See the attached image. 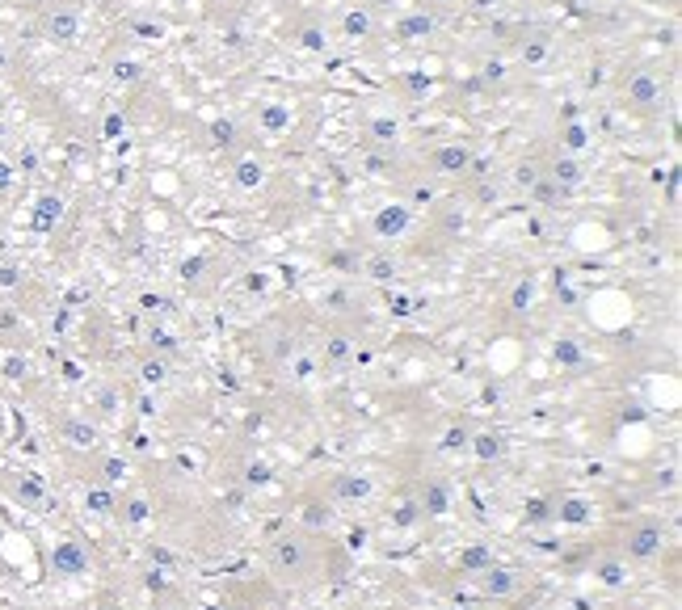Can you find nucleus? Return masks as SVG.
<instances>
[{"instance_id": "obj_4", "label": "nucleus", "mask_w": 682, "mask_h": 610, "mask_svg": "<svg viewBox=\"0 0 682 610\" xmlns=\"http://www.w3.org/2000/svg\"><path fill=\"white\" fill-rule=\"evenodd\" d=\"M657 552H661V526H640V531H632V539H628V556L649 560V556H657Z\"/></svg>"}, {"instance_id": "obj_19", "label": "nucleus", "mask_w": 682, "mask_h": 610, "mask_svg": "<svg viewBox=\"0 0 682 610\" xmlns=\"http://www.w3.org/2000/svg\"><path fill=\"white\" fill-rule=\"evenodd\" d=\"M430 505H434V514L447 505V501H443V488H430Z\"/></svg>"}, {"instance_id": "obj_6", "label": "nucleus", "mask_w": 682, "mask_h": 610, "mask_svg": "<svg viewBox=\"0 0 682 610\" xmlns=\"http://www.w3.org/2000/svg\"><path fill=\"white\" fill-rule=\"evenodd\" d=\"M274 564H278V568H291V573H299V568L308 564L304 543H299V539H283V543H274Z\"/></svg>"}, {"instance_id": "obj_17", "label": "nucleus", "mask_w": 682, "mask_h": 610, "mask_svg": "<svg viewBox=\"0 0 682 610\" xmlns=\"http://www.w3.org/2000/svg\"><path fill=\"white\" fill-rule=\"evenodd\" d=\"M518 181H523V186H535V181H539V169H535V165H523V169H518Z\"/></svg>"}, {"instance_id": "obj_13", "label": "nucleus", "mask_w": 682, "mask_h": 610, "mask_svg": "<svg viewBox=\"0 0 682 610\" xmlns=\"http://www.w3.org/2000/svg\"><path fill=\"white\" fill-rule=\"evenodd\" d=\"M560 518H565V522H586V505H581V501H565Z\"/></svg>"}, {"instance_id": "obj_15", "label": "nucleus", "mask_w": 682, "mask_h": 610, "mask_svg": "<svg viewBox=\"0 0 682 610\" xmlns=\"http://www.w3.org/2000/svg\"><path fill=\"white\" fill-rule=\"evenodd\" d=\"M375 135H379V139H396V122L379 118V122H375Z\"/></svg>"}, {"instance_id": "obj_9", "label": "nucleus", "mask_w": 682, "mask_h": 610, "mask_svg": "<svg viewBox=\"0 0 682 610\" xmlns=\"http://www.w3.org/2000/svg\"><path fill=\"white\" fill-rule=\"evenodd\" d=\"M476 455H480V459H493V455H501V442H497L493 434H480V438H476Z\"/></svg>"}, {"instance_id": "obj_2", "label": "nucleus", "mask_w": 682, "mask_h": 610, "mask_svg": "<svg viewBox=\"0 0 682 610\" xmlns=\"http://www.w3.org/2000/svg\"><path fill=\"white\" fill-rule=\"evenodd\" d=\"M43 30H47L51 43H76V38H80V13L68 9V5H55L43 17Z\"/></svg>"}, {"instance_id": "obj_12", "label": "nucleus", "mask_w": 682, "mask_h": 610, "mask_svg": "<svg viewBox=\"0 0 682 610\" xmlns=\"http://www.w3.org/2000/svg\"><path fill=\"white\" fill-rule=\"evenodd\" d=\"M485 577H489V581H485V585H489V594H506V589L514 585V581H510V573H501V568H497V573H493V568H489V573H485Z\"/></svg>"}, {"instance_id": "obj_21", "label": "nucleus", "mask_w": 682, "mask_h": 610, "mask_svg": "<svg viewBox=\"0 0 682 610\" xmlns=\"http://www.w3.org/2000/svg\"><path fill=\"white\" fill-rule=\"evenodd\" d=\"M34 5H47V0H34Z\"/></svg>"}, {"instance_id": "obj_14", "label": "nucleus", "mask_w": 682, "mask_h": 610, "mask_svg": "<svg viewBox=\"0 0 682 610\" xmlns=\"http://www.w3.org/2000/svg\"><path fill=\"white\" fill-rule=\"evenodd\" d=\"M89 505H93L97 514H110L114 510V497L110 493H89Z\"/></svg>"}, {"instance_id": "obj_20", "label": "nucleus", "mask_w": 682, "mask_h": 610, "mask_svg": "<svg viewBox=\"0 0 682 610\" xmlns=\"http://www.w3.org/2000/svg\"><path fill=\"white\" fill-rule=\"evenodd\" d=\"M426 5H451V0H426Z\"/></svg>"}, {"instance_id": "obj_3", "label": "nucleus", "mask_w": 682, "mask_h": 610, "mask_svg": "<svg viewBox=\"0 0 682 610\" xmlns=\"http://www.w3.org/2000/svg\"><path fill=\"white\" fill-rule=\"evenodd\" d=\"M624 93H628L632 106H640V110L661 106V80H657L653 72H632L628 85H624Z\"/></svg>"}, {"instance_id": "obj_16", "label": "nucleus", "mask_w": 682, "mask_h": 610, "mask_svg": "<svg viewBox=\"0 0 682 610\" xmlns=\"http://www.w3.org/2000/svg\"><path fill=\"white\" fill-rule=\"evenodd\" d=\"M240 181L253 186V181H262V169H257V165H240Z\"/></svg>"}, {"instance_id": "obj_7", "label": "nucleus", "mask_w": 682, "mask_h": 610, "mask_svg": "<svg viewBox=\"0 0 682 610\" xmlns=\"http://www.w3.org/2000/svg\"><path fill=\"white\" fill-rule=\"evenodd\" d=\"M396 34L405 38V43H417V38H430V34H434V17H430L426 9H417V13H409L405 22L396 26Z\"/></svg>"}, {"instance_id": "obj_10", "label": "nucleus", "mask_w": 682, "mask_h": 610, "mask_svg": "<svg viewBox=\"0 0 682 610\" xmlns=\"http://www.w3.org/2000/svg\"><path fill=\"white\" fill-rule=\"evenodd\" d=\"M367 480H337V493L341 497H367Z\"/></svg>"}, {"instance_id": "obj_1", "label": "nucleus", "mask_w": 682, "mask_h": 610, "mask_svg": "<svg viewBox=\"0 0 682 610\" xmlns=\"http://www.w3.org/2000/svg\"><path fill=\"white\" fill-rule=\"evenodd\" d=\"M434 173L438 177H464V173H472V148L468 144H443V148H434Z\"/></svg>"}, {"instance_id": "obj_18", "label": "nucleus", "mask_w": 682, "mask_h": 610, "mask_svg": "<svg viewBox=\"0 0 682 610\" xmlns=\"http://www.w3.org/2000/svg\"><path fill=\"white\" fill-rule=\"evenodd\" d=\"M304 47H312V51H320V47H325V38H320L316 30H304Z\"/></svg>"}, {"instance_id": "obj_5", "label": "nucleus", "mask_w": 682, "mask_h": 610, "mask_svg": "<svg viewBox=\"0 0 682 610\" xmlns=\"http://www.w3.org/2000/svg\"><path fill=\"white\" fill-rule=\"evenodd\" d=\"M85 552H80L76 543H59L55 547V573H64V577H76V573H85Z\"/></svg>"}, {"instance_id": "obj_11", "label": "nucleus", "mask_w": 682, "mask_h": 610, "mask_svg": "<svg viewBox=\"0 0 682 610\" xmlns=\"http://www.w3.org/2000/svg\"><path fill=\"white\" fill-rule=\"evenodd\" d=\"M371 30V22H367V13H346V34H354V38H363Z\"/></svg>"}, {"instance_id": "obj_8", "label": "nucleus", "mask_w": 682, "mask_h": 610, "mask_svg": "<svg viewBox=\"0 0 682 610\" xmlns=\"http://www.w3.org/2000/svg\"><path fill=\"white\" fill-rule=\"evenodd\" d=\"M548 181H552L560 194H565V190H577V186H581V165H577V160H556L552 173H548Z\"/></svg>"}]
</instances>
